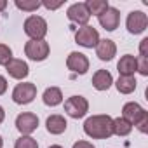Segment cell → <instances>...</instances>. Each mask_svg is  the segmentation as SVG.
<instances>
[{
    "label": "cell",
    "instance_id": "cell-1",
    "mask_svg": "<svg viewBox=\"0 0 148 148\" xmlns=\"http://www.w3.org/2000/svg\"><path fill=\"white\" fill-rule=\"evenodd\" d=\"M113 119L110 115H92L84 122V132L92 139H108L113 136L112 131Z\"/></svg>",
    "mask_w": 148,
    "mask_h": 148
},
{
    "label": "cell",
    "instance_id": "cell-2",
    "mask_svg": "<svg viewBox=\"0 0 148 148\" xmlns=\"http://www.w3.org/2000/svg\"><path fill=\"white\" fill-rule=\"evenodd\" d=\"M25 33L30 37V40H44V37L47 35V21L42 16L32 14L25 19Z\"/></svg>",
    "mask_w": 148,
    "mask_h": 148
},
{
    "label": "cell",
    "instance_id": "cell-3",
    "mask_svg": "<svg viewBox=\"0 0 148 148\" xmlns=\"http://www.w3.org/2000/svg\"><path fill=\"white\" fill-rule=\"evenodd\" d=\"M64 112L71 119H82L89 112V101L84 96H70L64 101Z\"/></svg>",
    "mask_w": 148,
    "mask_h": 148
},
{
    "label": "cell",
    "instance_id": "cell-4",
    "mask_svg": "<svg viewBox=\"0 0 148 148\" xmlns=\"http://www.w3.org/2000/svg\"><path fill=\"white\" fill-rule=\"evenodd\" d=\"M99 40H101V38H99V32H98L94 26H91V25L80 26V28L75 32V42H77L79 45L86 47V49L96 47Z\"/></svg>",
    "mask_w": 148,
    "mask_h": 148
},
{
    "label": "cell",
    "instance_id": "cell-5",
    "mask_svg": "<svg viewBox=\"0 0 148 148\" xmlns=\"http://www.w3.org/2000/svg\"><path fill=\"white\" fill-rule=\"evenodd\" d=\"M51 52V45L45 40H28L25 44V54L32 61H44Z\"/></svg>",
    "mask_w": 148,
    "mask_h": 148
},
{
    "label": "cell",
    "instance_id": "cell-6",
    "mask_svg": "<svg viewBox=\"0 0 148 148\" xmlns=\"http://www.w3.org/2000/svg\"><path fill=\"white\" fill-rule=\"evenodd\" d=\"M37 98V86L32 82H21L12 91V101L16 105H30Z\"/></svg>",
    "mask_w": 148,
    "mask_h": 148
},
{
    "label": "cell",
    "instance_id": "cell-7",
    "mask_svg": "<svg viewBox=\"0 0 148 148\" xmlns=\"http://www.w3.org/2000/svg\"><path fill=\"white\" fill-rule=\"evenodd\" d=\"M125 26H127V32L129 33L139 35L148 26V16L143 11H131L127 14V19H125Z\"/></svg>",
    "mask_w": 148,
    "mask_h": 148
},
{
    "label": "cell",
    "instance_id": "cell-8",
    "mask_svg": "<svg viewBox=\"0 0 148 148\" xmlns=\"http://www.w3.org/2000/svg\"><path fill=\"white\" fill-rule=\"evenodd\" d=\"M66 68L77 75H84L89 70V58L84 54V52H79V51H73L68 54L66 58Z\"/></svg>",
    "mask_w": 148,
    "mask_h": 148
},
{
    "label": "cell",
    "instance_id": "cell-9",
    "mask_svg": "<svg viewBox=\"0 0 148 148\" xmlns=\"http://www.w3.org/2000/svg\"><path fill=\"white\" fill-rule=\"evenodd\" d=\"M38 127V117L32 112H23L16 117V129L21 132V136H30Z\"/></svg>",
    "mask_w": 148,
    "mask_h": 148
},
{
    "label": "cell",
    "instance_id": "cell-10",
    "mask_svg": "<svg viewBox=\"0 0 148 148\" xmlns=\"http://www.w3.org/2000/svg\"><path fill=\"white\" fill-rule=\"evenodd\" d=\"M146 115L148 112L136 101H129L122 108V119H125L131 125H138V122H141Z\"/></svg>",
    "mask_w": 148,
    "mask_h": 148
},
{
    "label": "cell",
    "instance_id": "cell-11",
    "mask_svg": "<svg viewBox=\"0 0 148 148\" xmlns=\"http://www.w3.org/2000/svg\"><path fill=\"white\" fill-rule=\"evenodd\" d=\"M66 16L71 23H75L79 26H86L91 19V14L87 12L86 9V4L84 2H75V4H71L66 11Z\"/></svg>",
    "mask_w": 148,
    "mask_h": 148
},
{
    "label": "cell",
    "instance_id": "cell-12",
    "mask_svg": "<svg viewBox=\"0 0 148 148\" xmlns=\"http://www.w3.org/2000/svg\"><path fill=\"white\" fill-rule=\"evenodd\" d=\"M5 70L9 73V77L16 79V80H23L28 77V73H30V66L26 61L23 59H18V58H12L7 64H5Z\"/></svg>",
    "mask_w": 148,
    "mask_h": 148
},
{
    "label": "cell",
    "instance_id": "cell-13",
    "mask_svg": "<svg viewBox=\"0 0 148 148\" xmlns=\"http://www.w3.org/2000/svg\"><path fill=\"white\" fill-rule=\"evenodd\" d=\"M98 21H99V25H101L106 32H113V30L119 28L120 12H119V9H115V7H108L101 16H98Z\"/></svg>",
    "mask_w": 148,
    "mask_h": 148
},
{
    "label": "cell",
    "instance_id": "cell-14",
    "mask_svg": "<svg viewBox=\"0 0 148 148\" xmlns=\"http://www.w3.org/2000/svg\"><path fill=\"white\" fill-rule=\"evenodd\" d=\"M117 54V45L113 40L110 38H103L98 42L96 45V56L101 59V61H112Z\"/></svg>",
    "mask_w": 148,
    "mask_h": 148
},
{
    "label": "cell",
    "instance_id": "cell-15",
    "mask_svg": "<svg viewBox=\"0 0 148 148\" xmlns=\"http://www.w3.org/2000/svg\"><path fill=\"white\" fill-rule=\"evenodd\" d=\"M45 127H47V132H49V134L58 136V134H63V132L66 131L68 122H66V119H64L63 115L54 113V115L47 117V120H45Z\"/></svg>",
    "mask_w": 148,
    "mask_h": 148
},
{
    "label": "cell",
    "instance_id": "cell-16",
    "mask_svg": "<svg viewBox=\"0 0 148 148\" xmlns=\"http://www.w3.org/2000/svg\"><path fill=\"white\" fill-rule=\"evenodd\" d=\"M113 84V77L108 70H98L92 75V87L96 91H108Z\"/></svg>",
    "mask_w": 148,
    "mask_h": 148
},
{
    "label": "cell",
    "instance_id": "cell-17",
    "mask_svg": "<svg viewBox=\"0 0 148 148\" xmlns=\"http://www.w3.org/2000/svg\"><path fill=\"white\" fill-rule=\"evenodd\" d=\"M136 56H132V54H124L120 59H119V63H117V70H119V73H120V77H131V75H134L136 73Z\"/></svg>",
    "mask_w": 148,
    "mask_h": 148
},
{
    "label": "cell",
    "instance_id": "cell-18",
    "mask_svg": "<svg viewBox=\"0 0 148 148\" xmlns=\"http://www.w3.org/2000/svg\"><path fill=\"white\" fill-rule=\"evenodd\" d=\"M42 99H44V105L47 106H58L63 103V92L59 87H47L42 94Z\"/></svg>",
    "mask_w": 148,
    "mask_h": 148
},
{
    "label": "cell",
    "instance_id": "cell-19",
    "mask_svg": "<svg viewBox=\"0 0 148 148\" xmlns=\"http://www.w3.org/2000/svg\"><path fill=\"white\" fill-rule=\"evenodd\" d=\"M136 86H138V82H136L134 75H131V77H119V80L115 82V87H117V91L120 94H131V92H134Z\"/></svg>",
    "mask_w": 148,
    "mask_h": 148
},
{
    "label": "cell",
    "instance_id": "cell-20",
    "mask_svg": "<svg viewBox=\"0 0 148 148\" xmlns=\"http://www.w3.org/2000/svg\"><path fill=\"white\" fill-rule=\"evenodd\" d=\"M86 4V9H87V12L91 14V16H101L108 7H110V4H108V0H87V2H84Z\"/></svg>",
    "mask_w": 148,
    "mask_h": 148
},
{
    "label": "cell",
    "instance_id": "cell-21",
    "mask_svg": "<svg viewBox=\"0 0 148 148\" xmlns=\"http://www.w3.org/2000/svg\"><path fill=\"white\" fill-rule=\"evenodd\" d=\"M112 131H113L115 136H129V134L132 132V125H131L125 119L117 117V119H113V122H112Z\"/></svg>",
    "mask_w": 148,
    "mask_h": 148
},
{
    "label": "cell",
    "instance_id": "cell-22",
    "mask_svg": "<svg viewBox=\"0 0 148 148\" xmlns=\"http://www.w3.org/2000/svg\"><path fill=\"white\" fill-rule=\"evenodd\" d=\"M14 5L25 12H33L42 5V2H38V0H16Z\"/></svg>",
    "mask_w": 148,
    "mask_h": 148
},
{
    "label": "cell",
    "instance_id": "cell-23",
    "mask_svg": "<svg viewBox=\"0 0 148 148\" xmlns=\"http://www.w3.org/2000/svg\"><path fill=\"white\" fill-rule=\"evenodd\" d=\"M14 148H38V143L32 136H21L19 139H16Z\"/></svg>",
    "mask_w": 148,
    "mask_h": 148
},
{
    "label": "cell",
    "instance_id": "cell-24",
    "mask_svg": "<svg viewBox=\"0 0 148 148\" xmlns=\"http://www.w3.org/2000/svg\"><path fill=\"white\" fill-rule=\"evenodd\" d=\"M12 59V49L7 44H0V66H5Z\"/></svg>",
    "mask_w": 148,
    "mask_h": 148
},
{
    "label": "cell",
    "instance_id": "cell-25",
    "mask_svg": "<svg viewBox=\"0 0 148 148\" xmlns=\"http://www.w3.org/2000/svg\"><path fill=\"white\" fill-rule=\"evenodd\" d=\"M136 71L139 73V75H143V77H148V58H145V56H139V58H136Z\"/></svg>",
    "mask_w": 148,
    "mask_h": 148
},
{
    "label": "cell",
    "instance_id": "cell-26",
    "mask_svg": "<svg viewBox=\"0 0 148 148\" xmlns=\"http://www.w3.org/2000/svg\"><path fill=\"white\" fill-rule=\"evenodd\" d=\"M134 127H136L139 132H143V134H145V132H148V115H146L141 122H138V125H134Z\"/></svg>",
    "mask_w": 148,
    "mask_h": 148
},
{
    "label": "cell",
    "instance_id": "cell-27",
    "mask_svg": "<svg viewBox=\"0 0 148 148\" xmlns=\"http://www.w3.org/2000/svg\"><path fill=\"white\" fill-rule=\"evenodd\" d=\"M73 148H96V146H94L92 143L86 141V139H79V141L73 143Z\"/></svg>",
    "mask_w": 148,
    "mask_h": 148
},
{
    "label": "cell",
    "instance_id": "cell-28",
    "mask_svg": "<svg viewBox=\"0 0 148 148\" xmlns=\"http://www.w3.org/2000/svg\"><path fill=\"white\" fill-rule=\"evenodd\" d=\"M42 5H44L45 9H49V11H54V9H59V7L63 5V2H61V0H59V2L52 4V2H49V0H44V2H42Z\"/></svg>",
    "mask_w": 148,
    "mask_h": 148
},
{
    "label": "cell",
    "instance_id": "cell-29",
    "mask_svg": "<svg viewBox=\"0 0 148 148\" xmlns=\"http://www.w3.org/2000/svg\"><path fill=\"white\" fill-rule=\"evenodd\" d=\"M146 49H148V38H143L141 40V44H139V56H148V52H146Z\"/></svg>",
    "mask_w": 148,
    "mask_h": 148
},
{
    "label": "cell",
    "instance_id": "cell-30",
    "mask_svg": "<svg viewBox=\"0 0 148 148\" xmlns=\"http://www.w3.org/2000/svg\"><path fill=\"white\" fill-rule=\"evenodd\" d=\"M7 92V79L4 75H0V96Z\"/></svg>",
    "mask_w": 148,
    "mask_h": 148
},
{
    "label": "cell",
    "instance_id": "cell-31",
    "mask_svg": "<svg viewBox=\"0 0 148 148\" xmlns=\"http://www.w3.org/2000/svg\"><path fill=\"white\" fill-rule=\"evenodd\" d=\"M7 9V0H0V12Z\"/></svg>",
    "mask_w": 148,
    "mask_h": 148
},
{
    "label": "cell",
    "instance_id": "cell-32",
    "mask_svg": "<svg viewBox=\"0 0 148 148\" xmlns=\"http://www.w3.org/2000/svg\"><path fill=\"white\" fill-rule=\"evenodd\" d=\"M5 120V110L2 108V106H0V124H2Z\"/></svg>",
    "mask_w": 148,
    "mask_h": 148
},
{
    "label": "cell",
    "instance_id": "cell-33",
    "mask_svg": "<svg viewBox=\"0 0 148 148\" xmlns=\"http://www.w3.org/2000/svg\"><path fill=\"white\" fill-rule=\"evenodd\" d=\"M49 148H63V146H61V145H51Z\"/></svg>",
    "mask_w": 148,
    "mask_h": 148
},
{
    "label": "cell",
    "instance_id": "cell-34",
    "mask_svg": "<svg viewBox=\"0 0 148 148\" xmlns=\"http://www.w3.org/2000/svg\"><path fill=\"white\" fill-rule=\"evenodd\" d=\"M0 148H4V139H2V136H0Z\"/></svg>",
    "mask_w": 148,
    "mask_h": 148
}]
</instances>
